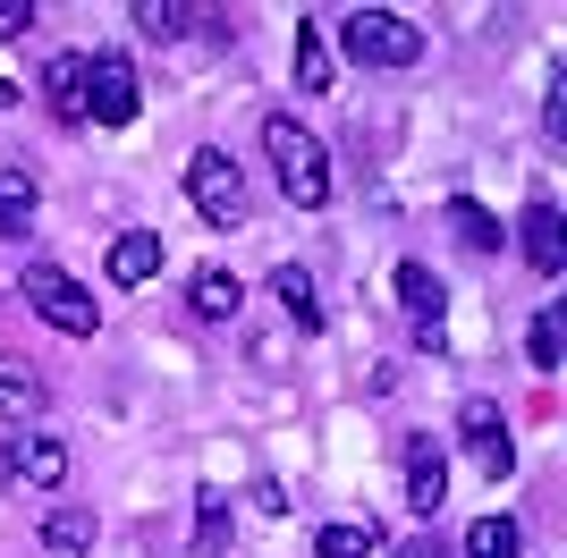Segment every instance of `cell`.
I'll return each mask as SVG.
<instances>
[{
	"label": "cell",
	"instance_id": "cell-2",
	"mask_svg": "<svg viewBox=\"0 0 567 558\" xmlns=\"http://www.w3.org/2000/svg\"><path fill=\"white\" fill-rule=\"evenodd\" d=\"M187 204L213 220V229H246V211H255V195H246V169L220 153V144H204L187 162Z\"/></svg>",
	"mask_w": 567,
	"mask_h": 558
},
{
	"label": "cell",
	"instance_id": "cell-23",
	"mask_svg": "<svg viewBox=\"0 0 567 558\" xmlns=\"http://www.w3.org/2000/svg\"><path fill=\"white\" fill-rule=\"evenodd\" d=\"M466 558H517V525H508V516H483V525H466Z\"/></svg>",
	"mask_w": 567,
	"mask_h": 558
},
{
	"label": "cell",
	"instance_id": "cell-24",
	"mask_svg": "<svg viewBox=\"0 0 567 558\" xmlns=\"http://www.w3.org/2000/svg\"><path fill=\"white\" fill-rule=\"evenodd\" d=\"M313 558H373V525H322Z\"/></svg>",
	"mask_w": 567,
	"mask_h": 558
},
{
	"label": "cell",
	"instance_id": "cell-8",
	"mask_svg": "<svg viewBox=\"0 0 567 558\" xmlns=\"http://www.w3.org/2000/svg\"><path fill=\"white\" fill-rule=\"evenodd\" d=\"M441 499H450V465H441V441H432V432H415V441H406V508L432 516Z\"/></svg>",
	"mask_w": 567,
	"mask_h": 558
},
{
	"label": "cell",
	"instance_id": "cell-25",
	"mask_svg": "<svg viewBox=\"0 0 567 558\" xmlns=\"http://www.w3.org/2000/svg\"><path fill=\"white\" fill-rule=\"evenodd\" d=\"M25 25H34V0H0V43H18Z\"/></svg>",
	"mask_w": 567,
	"mask_h": 558
},
{
	"label": "cell",
	"instance_id": "cell-18",
	"mask_svg": "<svg viewBox=\"0 0 567 558\" xmlns=\"http://www.w3.org/2000/svg\"><path fill=\"white\" fill-rule=\"evenodd\" d=\"M297 85L306 93H331V43H322V25H297Z\"/></svg>",
	"mask_w": 567,
	"mask_h": 558
},
{
	"label": "cell",
	"instance_id": "cell-5",
	"mask_svg": "<svg viewBox=\"0 0 567 558\" xmlns=\"http://www.w3.org/2000/svg\"><path fill=\"white\" fill-rule=\"evenodd\" d=\"M136 111H144V85H136V69H127V51H102V60H85V118H102V127H127Z\"/></svg>",
	"mask_w": 567,
	"mask_h": 558
},
{
	"label": "cell",
	"instance_id": "cell-19",
	"mask_svg": "<svg viewBox=\"0 0 567 558\" xmlns=\"http://www.w3.org/2000/svg\"><path fill=\"white\" fill-rule=\"evenodd\" d=\"M450 229L466 237L474 255H499V237H508V229H499V220H492V211L474 204V195H457V204H450Z\"/></svg>",
	"mask_w": 567,
	"mask_h": 558
},
{
	"label": "cell",
	"instance_id": "cell-13",
	"mask_svg": "<svg viewBox=\"0 0 567 558\" xmlns=\"http://www.w3.org/2000/svg\"><path fill=\"white\" fill-rule=\"evenodd\" d=\"M34 169H18V162H0V237H25L34 229Z\"/></svg>",
	"mask_w": 567,
	"mask_h": 558
},
{
	"label": "cell",
	"instance_id": "cell-11",
	"mask_svg": "<svg viewBox=\"0 0 567 558\" xmlns=\"http://www.w3.org/2000/svg\"><path fill=\"white\" fill-rule=\"evenodd\" d=\"M102 271H111L118 288H144V279L162 271V237H153V229H127V237H111V262H102Z\"/></svg>",
	"mask_w": 567,
	"mask_h": 558
},
{
	"label": "cell",
	"instance_id": "cell-22",
	"mask_svg": "<svg viewBox=\"0 0 567 558\" xmlns=\"http://www.w3.org/2000/svg\"><path fill=\"white\" fill-rule=\"evenodd\" d=\"M136 25L153 34V43H178V34L195 25V9H178V0H136Z\"/></svg>",
	"mask_w": 567,
	"mask_h": 558
},
{
	"label": "cell",
	"instance_id": "cell-17",
	"mask_svg": "<svg viewBox=\"0 0 567 558\" xmlns=\"http://www.w3.org/2000/svg\"><path fill=\"white\" fill-rule=\"evenodd\" d=\"M43 550L85 558V550H94V516H85V508H51V516H43Z\"/></svg>",
	"mask_w": 567,
	"mask_h": 558
},
{
	"label": "cell",
	"instance_id": "cell-4",
	"mask_svg": "<svg viewBox=\"0 0 567 558\" xmlns=\"http://www.w3.org/2000/svg\"><path fill=\"white\" fill-rule=\"evenodd\" d=\"M18 288L34 297V313H43V322L60 330V339H94V330H102L94 297H85V288H76V279L60 271V262H25V279H18Z\"/></svg>",
	"mask_w": 567,
	"mask_h": 558
},
{
	"label": "cell",
	"instance_id": "cell-15",
	"mask_svg": "<svg viewBox=\"0 0 567 558\" xmlns=\"http://www.w3.org/2000/svg\"><path fill=\"white\" fill-rule=\"evenodd\" d=\"M43 102L60 118H85V60H76V51H60V60L43 69Z\"/></svg>",
	"mask_w": 567,
	"mask_h": 558
},
{
	"label": "cell",
	"instance_id": "cell-14",
	"mask_svg": "<svg viewBox=\"0 0 567 558\" xmlns=\"http://www.w3.org/2000/svg\"><path fill=\"white\" fill-rule=\"evenodd\" d=\"M271 297L288 304V322H297V330H322V288H313V271L280 262V271H271Z\"/></svg>",
	"mask_w": 567,
	"mask_h": 558
},
{
	"label": "cell",
	"instance_id": "cell-7",
	"mask_svg": "<svg viewBox=\"0 0 567 558\" xmlns=\"http://www.w3.org/2000/svg\"><path fill=\"white\" fill-rule=\"evenodd\" d=\"M466 448H474V465H483V474H492V483H508V474H517V448H508V432H499V406L492 397H466Z\"/></svg>",
	"mask_w": 567,
	"mask_h": 558
},
{
	"label": "cell",
	"instance_id": "cell-21",
	"mask_svg": "<svg viewBox=\"0 0 567 558\" xmlns=\"http://www.w3.org/2000/svg\"><path fill=\"white\" fill-rule=\"evenodd\" d=\"M525 355H534V372H559V355H567V322H559V304H543V313H534V339H525Z\"/></svg>",
	"mask_w": 567,
	"mask_h": 558
},
{
	"label": "cell",
	"instance_id": "cell-20",
	"mask_svg": "<svg viewBox=\"0 0 567 558\" xmlns=\"http://www.w3.org/2000/svg\"><path fill=\"white\" fill-rule=\"evenodd\" d=\"M195 550H204V558H229V499H220V490L195 499Z\"/></svg>",
	"mask_w": 567,
	"mask_h": 558
},
{
	"label": "cell",
	"instance_id": "cell-1",
	"mask_svg": "<svg viewBox=\"0 0 567 558\" xmlns=\"http://www.w3.org/2000/svg\"><path fill=\"white\" fill-rule=\"evenodd\" d=\"M262 153H271V169H280V195H288L297 211H322V204H331V153H322V144H313L288 111L262 118Z\"/></svg>",
	"mask_w": 567,
	"mask_h": 558
},
{
	"label": "cell",
	"instance_id": "cell-10",
	"mask_svg": "<svg viewBox=\"0 0 567 558\" xmlns=\"http://www.w3.org/2000/svg\"><path fill=\"white\" fill-rule=\"evenodd\" d=\"M43 415V372L25 355H0V423H34Z\"/></svg>",
	"mask_w": 567,
	"mask_h": 558
},
{
	"label": "cell",
	"instance_id": "cell-16",
	"mask_svg": "<svg viewBox=\"0 0 567 558\" xmlns=\"http://www.w3.org/2000/svg\"><path fill=\"white\" fill-rule=\"evenodd\" d=\"M237 297H246V288H237V279L220 271V262H213V271H195V279H187V304L204 313V322H229V313H237Z\"/></svg>",
	"mask_w": 567,
	"mask_h": 558
},
{
	"label": "cell",
	"instance_id": "cell-9",
	"mask_svg": "<svg viewBox=\"0 0 567 558\" xmlns=\"http://www.w3.org/2000/svg\"><path fill=\"white\" fill-rule=\"evenodd\" d=\"M9 465H18V483H34V490L69 483V448L51 441V432H18V441H9Z\"/></svg>",
	"mask_w": 567,
	"mask_h": 558
},
{
	"label": "cell",
	"instance_id": "cell-6",
	"mask_svg": "<svg viewBox=\"0 0 567 558\" xmlns=\"http://www.w3.org/2000/svg\"><path fill=\"white\" fill-rule=\"evenodd\" d=\"M390 297L415 313V339H424L432 355L450 348V330H441V304H450V297H441V279H432L424 262H399V271H390Z\"/></svg>",
	"mask_w": 567,
	"mask_h": 558
},
{
	"label": "cell",
	"instance_id": "cell-12",
	"mask_svg": "<svg viewBox=\"0 0 567 558\" xmlns=\"http://www.w3.org/2000/svg\"><path fill=\"white\" fill-rule=\"evenodd\" d=\"M517 237H525V255H534V271L543 279H559L567 271V246H559V204H534L517 220Z\"/></svg>",
	"mask_w": 567,
	"mask_h": 558
},
{
	"label": "cell",
	"instance_id": "cell-3",
	"mask_svg": "<svg viewBox=\"0 0 567 558\" xmlns=\"http://www.w3.org/2000/svg\"><path fill=\"white\" fill-rule=\"evenodd\" d=\"M339 43H348V60H364V69H415V60H424V34H415L399 9H355V18L339 25Z\"/></svg>",
	"mask_w": 567,
	"mask_h": 558
}]
</instances>
